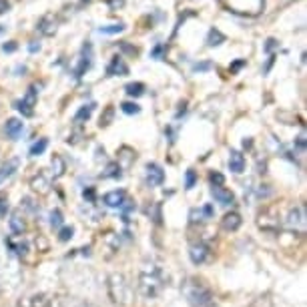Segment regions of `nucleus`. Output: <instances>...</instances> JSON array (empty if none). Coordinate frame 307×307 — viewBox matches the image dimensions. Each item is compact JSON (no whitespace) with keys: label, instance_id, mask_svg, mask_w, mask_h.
<instances>
[{"label":"nucleus","instance_id":"f257e3e1","mask_svg":"<svg viewBox=\"0 0 307 307\" xmlns=\"http://www.w3.org/2000/svg\"><path fill=\"white\" fill-rule=\"evenodd\" d=\"M165 287V273L163 267L157 263H145L143 269L139 271L137 279V289L145 299H155Z\"/></svg>","mask_w":307,"mask_h":307},{"label":"nucleus","instance_id":"f03ea898","mask_svg":"<svg viewBox=\"0 0 307 307\" xmlns=\"http://www.w3.org/2000/svg\"><path fill=\"white\" fill-rule=\"evenodd\" d=\"M181 291H183L187 303L191 307H217L215 305V295H213L211 287H207L197 277H189L181 285Z\"/></svg>","mask_w":307,"mask_h":307},{"label":"nucleus","instance_id":"7ed1b4c3","mask_svg":"<svg viewBox=\"0 0 307 307\" xmlns=\"http://www.w3.org/2000/svg\"><path fill=\"white\" fill-rule=\"evenodd\" d=\"M107 293L115 305H129L133 299V285L125 273L115 271L107 277Z\"/></svg>","mask_w":307,"mask_h":307},{"label":"nucleus","instance_id":"20e7f679","mask_svg":"<svg viewBox=\"0 0 307 307\" xmlns=\"http://www.w3.org/2000/svg\"><path fill=\"white\" fill-rule=\"evenodd\" d=\"M257 225H259V229L269 231V233L279 231V227H281L279 211H277L275 207H267V209H263V211L257 215Z\"/></svg>","mask_w":307,"mask_h":307},{"label":"nucleus","instance_id":"39448f33","mask_svg":"<svg viewBox=\"0 0 307 307\" xmlns=\"http://www.w3.org/2000/svg\"><path fill=\"white\" fill-rule=\"evenodd\" d=\"M285 227L287 229H291V231H295V233H305V227H307V213H305V205H295L291 211H289V215H287V219H285Z\"/></svg>","mask_w":307,"mask_h":307},{"label":"nucleus","instance_id":"423d86ee","mask_svg":"<svg viewBox=\"0 0 307 307\" xmlns=\"http://www.w3.org/2000/svg\"><path fill=\"white\" fill-rule=\"evenodd\" d=\"M20 307H62L60 299L56 295H48V293H36L26 297L24 301H20Z\"/></svg>","mask_w":307,"mask_h":307},{"label":"nucleus","instance_id":"0eeeda50","mask_svg":"<svg viewBox=\"0 0 307 307\" xmlns=\"http://www.w3.org/2000/svg\"><path fill=\"white\" fill-rule=\"evenodd\" d=\"M36 101H38V91H36V87L32 85V87H28L26 95L22 97V101H18V103H16V109H18V111H20L24 117H32V115H34Z\"/></svg>","mask_w":307,"mask_h":307},{"label":"nucleus","instance_id":"6e6552de","mask_svg":"<svg viewBox=\"0 0 307 307\" xmlns=\"http://www.w3.org/2000/svg\"><path fill=\"white\" fill-rule=\"evenodd\" d=\"M189 257H191V261H193L195 265H203V263H207V261L211 259V249H209L207 243L195 241V243H191V247H189Z\"/></svg>","mask_w":307,"mask_h":307},{"label":"nucleus","instance_id":"1a4fd4ad","mask_svg":"<svg viewBox=\"0 0 307 307\" xmlns=\"http://www.w3.org/2000/svg\"><path fill=\"white\" fill-rule=\"evenodd\" d=\"M145 181H147V185H151V187L163 185V181H165V171H163V167L157 165V163H149L147 169H145Z\"/></svg>","mask_w":307,"mask_h":307},{"label":"nucleus","instance_id":"9d476101","mask_svg":"<svg viewBox=\"0 0 307 307\" xmlns=\"http://www.w3.org/2000/svg\"><path fill=\"white\" fill-rule=\"evenodd\" d=\"M6 245H8V249L14 253V255H18L20 259H24L26 255H28V243L22 239V235H14V237H8L6 239Z\"/></svg>","mask_w":307,"mask_h":307},{"label":"nucleus","instance_id":"9b49d317","mask_svg":"<svg viewBox=\"0 0 307 307\" xmlns=\"http://www.w3.org/2000/svg\"><path fill=\"white\" fill-rule=\"evenodd\" d=\"M30 187H32L34 193H38V195H46V193H50V179H48L42 171H38V173L30 179Z\"/></svg>","mask_w":307,"mask_h":307},{"label":"nucleus","instance_id":"f8f14e48","mask_svg":"<svg viewBox=\"0 0 307 307\" xmlns=\"http://www.w3.org/2000/svg\"><path fill=\"white\" fill-rule=\"evenodd\" d=\"M211 195H213V199H215L219 205H223V207H229V205L235 203V195H233L229 189H225V187H211Z\"/></svg>","mask_w":307,"mask_h":307},{"label":"nucleus","instance_id":"ddd939ff","mask_svg":"<svg viewBox=\"0 0 307 307\" xmlns=\"http://www.w3.org/2000/svg\"><path fill=\"white\" fill-rule=\"evenodd\" d=\"M107 74L109 76H125V74H129V66L125 64V60L121 56H113V60L107 66Z\"/></svg>","mask_w":307,"mask_h":307},{"label":"nucleus","instance_id":"4468645a","mask_svg":"<svg viewBox=\"0 0 307 307\" xmlns=\"http://www.w3.org/2000/svg\"><path fill=\"white\" fill-rule=\"evenodd\" d=\"M22 129H24V123H22L20 119H8V121L4 123V133H6V137L12 139V141H18V137L22 135Z\"/></svg>","mask_w":307,"mask_h":307},{"label":"nucleus","instance_id":"2eb2a0df","mask_svg":"<svg viewBox=\"0 0 307 307\" xmlns=\"http://www.w3.org/2000/svg\"><path fill=\"white\" fill-rule=\"evenodd\" d=\"M125 201H127L125 191H111V193H105V197H103V203L111 209H121V205Z\"/></svg>","mask_w":307,"mask_h":307},{"label":"nucleus","instance_id":"dca6fc26","mask_svg":"<svg viewBox=\"0 0 307 307\" xmlns=\"http://www.w3.org/2000/svg\"><path fill=\"white\" fill-rule=\"evenodd\" d=\"M241 223H243V219H241V215H239L237 211H231V213H227V215L221 219V227H223L225 231H237V229L241 227Z\"/></svg>","mask_w":307,"mask_h":307},{"label":"nucleus","instance_id":"f3484780","mask_svg":"<svg viewBox=\"0 0 307 307\" xmlns=\"http://www.w3.org/2000/svg\"><path fill=\"white\" fill-rule=\"evenodd\" d=\"M8 225H10V231L14 235H22L24 229H26V221H24V215H20V211H14L8 219Z\"/></svg>","mask_w":307,"mask_h":307},{"label":"nucleus","instance_id":"a211bd4d","mask_svg":"<svg viewBox=\"0 0 307 307\" xmlns=\"http://www.w3.org/2000/svg\"><path fill=\"white\" fill-rule=\"evenodd\" d=\"M211 215H213L211 205H205V207H201V209H191L189 219H191V223H193V225H197V223H203L205 219H209Z\"/></svg>","mask_w":307,"mask_h":307},{"label":"nucleus","instance_id":"6ab92c4d","mask_svg":"<svg viewBox=\"0 0 307 307\" xmlns=\"http://www.w3.org/2000/svg\"><path fill=\"white\" fill-rule=\"evenodd\" d=\"M229 169L233 173H243L245 171V157L239 153V151H231L229 153Z\"/></svg>","mask_w":307,"mask_h":307},{"label":"nucleus","instance_id":"aec40b11","mask_svg":"<svg viewBox=\"0 0 307 307\" xmlns=\"http://www.w3.org/2000/svg\"><path fill=\"white\" fill-rule=\"evenodd\" d=\"M18 159L14 157V159H10V161H6L2 167H0V185L6 181V179H10L14 173H16V169H18Z\"/></svg>","mask_w":307,"mask_h":307},{"label":"nucleus","instance_id":"412c9836","mask_svg":"<svg viewBox=\"0 0 307 307\" xmlns=\"http://www.w3.org/2000/svg\"><path fill=\"white\" fill-rule=\"evenodd\" d=\"M36 30H38L40 34H44V36H52V34L56 32V22H54V20H52V16L48 14V16H44V18L38 22Z\"/></svg>","mask_w":307,"mask_h":307},{"label":"nucleus","instance_id":"4be33fe9","mask_svg":"<svg viewBox=\"0 0 307 307\" xmlns=\"http://www.w3.org/2000/svg\"><path fill=\"white\" fill-rule=\"evenodd\" d=\"M89 68H91V52L87 54V44H85V46H83V56H81V60H79V66L72 70V74H74L76 79H81Z\"/></svg>","mask_w":307,"mask_h":307},{"label":"nucleus","instance_id":"5701e85b","mask_svg":"<svg viewBox=\"0 0 307 307\" xmlns=\"http://www.w3.org/2000/svg\"><path fill=\"white\" fill-rule=\"evenodd\" d=\"M64 171H66V163H64V159H62L60 155H54V159H52V177L58 179V177L64 175Z\"/></svg>","mask_w":307,"mask_h":307},{"label":"nucleus","instance_id":"b1692460","mask_svg":"<svg viewBox=\"0 0 307 307\" xmlns=\"http://www.w3.org/2000/svg\"><path fill=\"white\" fill-rule=\"evenodd\" d=\"M223 42H225V34L221 30H217V28H211L209 34H207V44L209 46H219Z\"/></svg>","mask_w":307,"mask_h":307},{"label":"nucleus","instance_id":"393cba45","mask_svg":"<svg viewBox=\"0 0 307 307\" xmlns=\"http://www.w3.org/2000/svg\"><path fill=\"white\" fill-rule=\"evenodd\" d=\"M93 111H95V105H93V103L81 107V109L76 111V115H74V121H76V123H85V121H89L91 115H93Z\"/></svg>","mask_w":307,"mask_h":307},{"label":"nucleus","instance_id":"a878e982","mask_svg":"<svg viewBox=\"0 0 307 307\" xmlns=\"http://www.w3.org/2000/svg\"><path fill=\"white\" fill-rule=\"evenodd\" d=\"M121 165L119 163H109L105 173H103V179H121Z\"/></svg>","mask_w":307,"mask_h":307},{"label":"nucleus","instance_id":"bb28decb","mask_svg":"<svg viewBox=\"0 0 307 307\" xmlns=\"http://www.w3.org/2000/svg\"><path fill=\"white\" fill-rule=\"evenodd\" d=\"M125 91L129 97H141V95H145V85L143 83H129L125 87Z\"/></svg>","mask_w":307,"mask_h":307},{"label":"nucleus","instance_id":"cd10ccee","mask_svg":"<svg viewBox=\"0 0 307 307\" xmlns=\"http://www.w3.org/2000/svg\"><path fill=\"white\" fill-rule=\"evenodd\" d=\"M50 227L52 229H60L62 227V211L60 209H52L50 211Z\"/></svg>","mask_w":307,"mask_h":307},{"label":"nucleus","instance_id":"c85d7f7f","mask_svg":"<svg viewBox=\"0 0 307 307\" xmlns=\"http://www.w3.org/2000/svg\"><path fill=\"white\" fill-rule=\"evenodd\" d=\"M46 147H48V141L46 139H40L38 143H34L32 147H30V157H38V155H42L46 151Z\"/></svg>","mask_w":307,"mask_h":307},{"label":"nucleus","instance_id":"c756f323","mask_svg":"<svg viewBox=\"0 0 307 307\" xmlns=\"http://www.w3.org/2000/svg\"><path fill=\"white\" fill-rule=\"evenodd\" d=\"M125 30V24H111V26H101L99 28V32L101 34H119V32H123Z\"/></svg>","mask_w":307,"mask_h":307},{"label":"nucleus","instance_id":"7c9ffc66","mask_svg":"<svg viewBox=\"0 0 307 307\" xmlns=\"http://www.w3.org/2000/svg\"><path fill=\"white\" fill-rule=\"evenodd\" d=\"M209 181H211V187H223L225 177L221 173H217V171H211L209 173Z\"/></svg>","mask_w":307,"mask_h":307},{"label":"nucleus","instance_id":"2f4dec72","mask_svg":"<svg viewBox=\"0 0 307 307\" xmlns=\"http://www.w3.org/2000/svg\"><path fill=\"white\" fill-rule=\"evenodd\" d=\"M121 111H123L125 115H137V113L141 111V107H139L137 103H123V105H121Z\"/></svg>","mask_w":307,"mask_h":307},{"label":"nucleus","instance_id":"473e14b6","mask_svg":"<svg viewBox=\"0 0 307 307\" xmlns=\"http://www.w3.org/2000/svg\"><path fill=\"white\" fill-rule=\"evenodd\" d=\"M195 183H197V173L191 169V171H187V175H185V189L191 191V189L195 187Z\"/></svg>","mask_w":307,"mask_h":307},{"label":"nucleus","instance_id":"72a5a7b5","mask_svg":"<svg viewBox=\"0 0 307 307\" xmlns=\"http://www.w3.org/2000/svg\"><path fill=\"white\" fill-rule=\"evenodd\" d=\"M72 233H74L72 227H62L60 233H58V239H60V241H70V239H72Z\"/></svg>","mask_w":307,"mask_h":307},{"label":"nucleus","instance_id":"f704fd0d","mask_svg":"<svg viewBox=\"0 0 307 307\" xmlns=\"http://www.w3.org/2000/svg\"><path fill=\"white\" fill-rule=\"evenodd\" d=\"M8 271H10V265H8V263H4V261L0 259V289L6 285V283H4V277L8 275Z\"/></svg>","mask_w":307,"mask_h":307},{"label":"nucleus","instance_id":"c9c22d12","mask_svg":"<svg viewBox=\"0 0 307 307\" xmlns=\"http://www.w3.org/2000/svg\"><path fill=\"white\" fill-rule=\"evenodd\" d=\"M20 203H22L20 207H24V209H28V211H32V213H36V211H38V205H34V201H32L30 197H24Z\"/></svg>","mask_w":307,"mask_h":307},{"label":"nucleus","instance_id":"e433bc0d","mask_svg":"<svg viewBox=\"0 0 307 307\" xmlns=\"http://www.w3.org/2000/svg\"><path fill=\"white\" fill-rule=\"evenodd\" d=\"M6 213H8V197L0 193V217H6Z\"/></svg>","mask_w":307,"mask_h":307},{"label":"nucleus","instance_id":"4c0bfd02","mask_svg":"<svg viewBox=\"0 0 307 307\" xmlns=\"http://www.w3.org/2000/svg\"><path fill=\"white\" fill-rule=\"evenodd\" d=\"M111 119H113V107H109L107 113H105V117H101V127H107Z\"/></svg>","mask_w":307,"mask_h":307},{"label":"nucleus","instance_id":"58836bf2","mask_svg":"<svg viewBox=\"0 0 307 307\" xmlns=\"http://www.w3.org/2000/svg\"><path fill=\"white\" fill-rule=\"evenodd\" d=\"M83 197L89 201V203H95V189L93 187H89V189H85V193H83Z\"/></svg>","mask_w":307,"mask_h":307},{"label":"nucleus","instance_id":"ea45409f","mask_svg":"<svg viewBox=\"0 0 307 307\" xmlns=\"http://www.w3.org/2000/svg\"><path fill=\"white\" fill-rule=\"evenodd\" d=\"M163 52H165V44H157L153 48V52H151V56H153V58H161Z\"/></svg>","mask_w":307,"mask_h":307},{"label":"nucleus","instance_id":"a19ab883","mask_svg":"<svg viewBox=\"0 0 307 307\" xmlns=\"http://www.w3.org/2000/svg\"><path fill=\"white\" fill-rule=\"evenodd\" d=\"M107 4H109L113 10H119V8L125 6V0H107Z\"/></svg>","mask_w":307,"mask_h":307},{"label":"nucleus","instance_id":"79ce46f5","mask_svg":"<svg viewBox=\"0 0 307 307\" xmlns=\"http://www.w3.org/2000/svg\"><path fill=\"white\" fill-rule=\"evenodd\" d=\"M275 46H277V40H275V38H269V40H267V44H265V50H267V52H271Z\"/></svg>","mask_w":307,"mask_h":307},{"label":"nucleus","instance_id":"37998d69","mask_svg":"<svg viewBox=\"0 0 307 307\" xmlns=\"http://www.w3.org/2000/svg\"><path fill=\"white\" fill-rule=\"evenodd\" d=\"M2 50H4V52H14V50H16V44H14V42H8V44H2Z\"/></svg>","mask_w":307,"mask_h":307},{"label":"nucleus","instance_id":"c03bdc74","mask_svg":"<svg viewBox=\"0 0 307 307\" xmlns=\"http://www.w3.org/2000/svg\"><path fill=\"white\" fill-rule=\"evenodd\" d=\"M243 64H245V60H237V62H235V64H233V66H231L229 70H231V72H237V70H239V68H241Z\"/></svg>","mask_w":307,"mask_h":307},{"label":"nucleus","instance_id":"a18cd8bd","mask_svg":"<svg viewBox=\"0 0 307 307\" xmlns=\"http://www.w3.org/2000/svg\"><path fill=\"white\" fill-rule=\"evenodd\" d=\"M10 8V4H8V0H0V14H4L6 10Z\"/></svg>","mask_w":307,"mask_h":307},{"label":"nucleus","instance_id":"49530a36","mask_svg":"<svg viewBox=\"0 0 307 307\" xmlns=\"http://www.w3.org/2000/svg\"><path fill=\"white\" fill-rule=\"evenodd\" d=\"M28 50H30V52H38V50H40V44H38V42H30V44H28Z\"/></svg>","mask_w":307,"mask_h":307},{"label":"nucleus","instance_id":"de8ad7c7","mask_svg":"<svg viewBox=\"0 0 307 307\" xmlns=\"http://www.w3.org/2000/svg\"><path fill=\"white\" fill-rule=\"evenodd\" d=\"M211 68V62H203V64H195V70H207Z\"/></svg>","mask_w":307,"mask_h":307},{"label":"nucleus","instance_id":"09e8293b","mask_svg":"<svg viewBox=\"0 0 307 307\" xmlns=\"http://www.w3.org/2000/svg\"><path fill=\"white\" fill-rule=\"evenodd\" d=\"M76 307H97V305H93V303H89V301H85V303H81V305H76Z\"/></svg>","mask_w":307,"mask_h":307}]
</instances>
